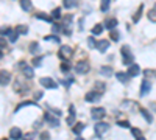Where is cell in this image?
I'll return each mask as SVG.
<instances>
[{
    "instance_id": "obj_1",
    "label": "cell",
    "mask_w": 156,
    "mask_h": 140,
    "mask_svg": "<svg viewBox=\"0 0 156 140\" xmlns=\"http://www.w3.org/2000/svg\"><path fill=\"white\" fill-rule=\"evenodd\" d=\"M120 53H122V56H123V64H126V65L133 64V55H131L130 47H128V45H123Z\"/></svg>"
},
{
    "instance_id": "obj_2",
    "label": "cell",
    "mask_w": 156,
    "mask_h": 140,
    "mask_svg": "<svg viewBox=\"0 0 156 140\" xmlns=\"http://www.w3.org/2000/svg\"><path fill=\"white\" fill-rule=\"evenodd\" d=\"M41 86H44V89H56L58 84L56 81H53L52 78H48V76H44V78H41Z\"/></svg>"
},
{
    "instance_id": "obj_3",
    "label": "cell",
    "mask_w": 156,
    "mask_h": 140,
    "mask_svg": "<svg viewBox=\"0 0 156 140\" xmlns=\"http://www.w3.org/2000/svg\"><path fill=\"white\" fill-rule=\"evenodd\" d=\"M89 69H91V67H89V64H88L86 61H80V62H78V64L75 65V72H77L78 75H84V73H88Z\"/></svg>"
},
{
    "instance_id": "obj_4",
    "label": "cell",
    "mask_w": 156,
    "mask_h": 140,
    "mask_svg": "<svg viewBox=\"0 0 156 140\" xmlns=\"http://www.w3.org/2000/svg\"><path fill=\"white\" fill-rule=\"evenodd\" d=\"M70 56H72V47L61 45V48H59V58H61V59H69Z\"/></svg>"
},
{
    "instance_id": "obj_5",
    "label": "cell",
    "mask_w": 156,
    "mask_h": 140,
    "mask_svg": "<svg viewBox=\"0 0 156 140\" xmlns=\"http://www.w3.org/2000/svg\"><path fill=\"white\" fill-rule=\"evenodd\" d=\"M91 115H92L94 120H102L105 115H106V111L103 109V107H94L92 111H91Z\"/></svg>"
},
{
    "instance_id": "obj_6",
    "label": "cell",
    "mask_w": 156,
    "mask_h": 140,
    "mask_svg": "<svg viewBox=\"0 0 156 140\" xmlns=\"http://www.w3.org/2000/svg\"><path fill=\"white\" fill-rule=\"evenodd\" d=\"M109 129V125L108 123H97L94 126V131H95V134L98 135V137H102V135L106 132V131Z\"/></svg>"
},
{
    "instance_id": "obj_7",
    "label": "cell",
    "mask_w": 156,
    "mask_h": 140,
    "mask_svg": "<svg viewBox=\"0 0 156 140\" xmlns=\"http://www.w3.org/2000/svg\"><path fill=\"white\" fill-rule=\"evenodd\" d=\"M100 97H102V93H100V92H95V90H91V92H88V93H86L84 100L88 101V103H94V101H98V100H100Z\"/></svg>"
},
{
    "instance_id": "obj_8",
    "label": "cell",
    "mask_w": 156,
    "mask_h": 140,
    "mask_svg": "<svg viewBox=\"0 0 156 140\" xmlns=\"http://www.w3.org/2000/svg\"><path fill=\"white\" fill-rule=\"evenodd\" d=\"M11 81V75L6 70H0V86H6Z\"/></svg>"
},
{
    "instance_id": "obj_9",
    "label": "cell",
    "mask_w": 156,
    "mask_h": 140,
    "mask_svg": "<svg viewBox=\"0 0 156 140\" xmlns=\"http://www.w3.org/2000/svg\"><path fill=\"white\" fill-rule=\"evenodd\" d=\"M150 89H151V83L148 79H144V81H142V84H141V95L142 97L147 95V93L150 92Z\"/></svg>"
},
{
    "instance_id": "obj_10",
    "label": "cell",
    "mask_w": 156,
    "mask_h": 140,
    "mask_svg": "<svg viewBox=\"0 0 156 140\" xmlns=\"http://www.w3.org/2000/svg\"><path fill=\"white\" fill-rule=\"evenodd\" d=\"M95 47H97V50H98L100 53H105V52L109 48V42H108L106 39H102V40H98V42H97Z\"/></svg>"
},
{
    "instance_id": "obj_11",
    "label": "cell",
    "mask_w": 156,
    "mask_h": 140,
    "mask_svg": "<svg viewBox=\"0 0 156 140\" xmlns=\"http://www.w3.org/2000/svg\"><path fill=\"white\" fill-rule=\"evenodd\" d=\"M20 137H22V131L17 128V126L10 129V139L11 140H16V139H20Z\"/></svg>"
},
{
    "instance_id": "obj_12",
    "label": "cell",
    "mask_w": 156,
    "mask_h": 140,
    "mask_svg": "<svg viewBox=\"0 0 156 140\" xmlns=\"http://www.w3.org/2000/svg\"><path fill=\"white\" fill-rule=\"evenodd\" d=\"M63 5H64V8H67V10H73V8H77L80 5V0H64Z\"/></svg>"
},
{
    "instance_id": "obj_13",
    "label": "cell",
    "mask_w": 156,
    "mask_h": 140,
    "mask_svg": "<svg viewBox=\"0 0 156 140\" xmlns=\"http://www.w3.org/2000/svg\"><path fill=\"white\" fill-rule=\"evenodd\" d=\"M22 73L25 75V78L31 79V78H33V76H34V70L31 69L30 65H24V67H22Z\"/></svg>"
},
{
    "instance_id": "obj_14",
    "label": "cell",
    "mask_w": 156,
    "mask_h": 140,
    "mask_svg": "<svg viewBox=\"0 0 156 140\" xmlns=\"http://www.w3.org/2000/svg\"><path fill=\"white\" fill-rule=\"evenodd\" d=\"M75 106L70 104V107H69V117H67V125H72L73 121H75Z\"/></svg>"
},
{
    "instance_id": "obj_15",
    "label": "cell",
    "mask_w": 156,
    "mask_h": 140,
    "mask_svg": "<svg viewBox=\"0 0 156 140\" xmlns=\"http://www.w3.org/2000/svg\"><path fill=\"white\" fill-rule=\"evenodd\" d=\"M139 72H141V69L137 64H130V69H128V75L130 76H137Z\"/></svg>"
},
{
    "instance_id": "obj_16",
    "label": "cell",
    "mask_w": 156,
    "mask_h": 140,
    "mask_svg": "<svg viewBox=\"0 0 156 140\" xmlns=\"http://www.w3.org/2000/svg\"><path fill=\"white\" fill-rule=\"evenodd\" d=\"M19 5H20V8H22L24 11H30L31 8H33V3H31V0H20Z\"/></svg>"
},
{
    "instance_id": "obj_17",
    "label": "cell",
    "mask_w": 156,
    "mask_h": 140,
    "mask_svg": "<svg viewBox=\"0 0 156 140\" xmlns=\"http://www.w3.org/2000/svg\"><path fill=\"white\" fill-rule=\"evenodd\" d=\"M44 118H45V120H47V121H48V123H50V125H52V126H55V128H56V126H59V123H58V120H56V118H55V117H53L52 114H44Z\"/></svg>"
},
{
    "instance_id": "obj_18",
    "label": "cell",
    "mask_w": 156,
    "mask_h": 140,
    "mask_svg": "<svg viewBox=\"0 0 156 140\" xmlns=\"http://www.w3.org/2000/svg\"><path fill=\"white\" fill-rule=\"evenodd\" d=\"M105 26H106V30H114L117 26V19H108L105 22Z\"/></svg>"
},
{
    "instance_id": "obj_19",
    "label": "cell",
    "mask_w": 156,
    "mask_h": 140,
    "mask_svg": "<svg viewBox=\"0 0 156 140\" xmlns=\"http://www.w3.org/2000/svg\"><path fill=\"white\" fill-rule=\"evenodd\" d=\"M116 76H117V79L120 81V83H128V79H130V75H128V73H123V72H119Z\"/></svg>"
},
{
    "instance_id": "obj_20",
    "label": "cell",
    "mask_w": 156,
    "mask_h": 140,
    "mask_svg": "<svg viewBox=\"0 0 156 140\" xmlns=\"http://www.w3.org/2000/svg\"><path fill=\"white\" fill-rule=\"evenodd\" d=\"M83 129H84V125L83 123H77L75 126H73V134H77V135H80L81 132H83Z\"/></svg>"
},
{
    "instance_id": "obj_21",
    "label": "cell",
    "mask_w": 156,
    "mask_h": 140,
    "mask_svg": "<svg viewBox=\"0 0 156 140\" xmlns=\"http://www.w3.org/2000/svg\"><path fill=\"white\" fill-rule=\"evenodd\" d=\"M141 114H142V117H144L147 121H148V123H151V121H153V117L150 115V112L147 111V109H141Z\"/></svg>"
},
{
    "instance_id": "obj_22",
    "label": "cell",
    "mask_w": 156,
    "mask_h": 140,
    "mask_svg": "<svg viewBox=\"0 0 156 140\" xmlns=\"http://www.w3.org/2000/svg\"><path fill=\"white\" fill-rule=\"evenodd\" d=\"M109 3H111V0H102V3H100V10L103 13H106L109 10Z\"/></svg>"
},
{
    "instance_id": "obj_23",
    "label": "cell",
    "mask_w": 156,
    "mask_h": 140,
    "mask_svg": "<svg viewBox=\"0 0 156 140\" xmlns=\"http://www.w3.org/2000/svg\"><path fill=\"white\" fill-rule=\"evenodd\" d=\"M100 73H102V75H106V76H111V75H112V69H111V67H106V65H105V67L100 69Z\"/></svg>"
},
{
    "instance_id": "obj_24",
    "label": "cell",
    "mask_w": 156,
    "mask_h": 140,
    "mask_svg": "<svg viewBox=\"0 0 156 140\" xmlns=\"http://www.w3.org/2000/svg\"><path fill=\"white\" fill-rule=\"evenodd\" d=\"M131 134L134 135L136 139H142V137H144V134H142V131H141V129H137V128H131Z\"/></svg>"
},
{
    "instance_id": "obj_25",
    "label": "cell",
    "mask_w": 156,
    "mask_h": 140,
    "mask_svg": "<svg viewBox=\"0 0 156 140\" xmlns=\"http://www.w3.org/2000/svg\"><path fill=\"white\" fill-rule=\"evenodd\" d=\"M142 10H144V5H141L139 8H137V11H136V14H134V17H133V22H137L141 19V14H142Z\"/></svg>"
},
{
    "instance_id": "obj_26",
    "label": "cell",
    "mask_w": 156,
    "mask_h": 140,
    "mask_svg": "<svg viewBox=\"0 0 156 140\" xmlns=\"http://www.w3.org/2000/svg\"><path fill=\"white\" fill-rule=\"evenodd\" d=\"M102 31H103V25H95L94 28H92V34H95V36H98V34H102Z\"/></svg>"
},
{
    "instance_id": "obj_27",
    "label": "cell",
    "mask_w": 156,
    "mask_h": 140,
    "mask_svg": "<svg viewBox=\"0 0 156 140\" xmlns=\"http://www.w3.org/2000/svg\"><path fill=\"white\" fill-rule=\"evenodd\" d=\"M10 33H11V28H10V26H6V25L0 26V34H3V36H8Z\"/></svg>"
},
{
    "instance_id": "obj_28",
    "label": "cell",
    "mask_w": 156,
    "mask_h": 140,
    "mask_svg": "<svg viewBox=\"0 0 156 140\" xmlns=\"http://www.w3.org/2000/svg\"><path fill=\"white\" fill-rule=\"evenodd\" d=\"M30 52L33 53V55H36V53L39 52V45H38V42H31V45H30Z\"/></svg>"
},
{
    "instance_id": "obj_29",
    "label": "cell",
    "mask_w": 156,
    "mask_h": 140,
    "mask_svg": "<svg viewBox=\"0 0 156 140\" xmlns=\"http://www.w3.org/2000/svg\"><path fill=\"white\" fill-rule=\"evenodd\" d=\"M36 17H38V19H41V20H45V22H52V17L45 16L44 13H38V14H36Z\"/></svg>"
},
{
    "instance_id": "obj_30",
    "label": "cell",
    "mask_w": 156,
    "mask_h": 140,
    "mask_svg": "<svg viewBox=\"0 0 156 140\" xmlns=\"http://www.w3.org/2000/svg\"><path fill=\"white\" fill-rule=\"evenodd\" d=\"M16 31H17L19 34H27V33H28V28H27L25 25H19V26L16 28Z\"/></svg>"
},
{
    "instance_id": "obj_31",
    "label": "cell",
    "mask_w": 156,
    "mask_h": 140,
    "mask_svg": "<svg viewBox=\"0 0 156 140\" xmlns=\"http://www.w3.org/2000/svg\"><path fill=\"white\" fill-rule=\"evenodd\" d=\"M17 36H19V33H17V31H11V33L8 34V39H10V42H16V40H17Z\"/></svg>"
},
{
    "instance_id": "obj_32",
    "label": "cell",
    "mask_w": 156,
    "mask_h": 140,
    "mask_svg": "<svg viewBox=\"0 0 156 140\" xmlns=\"http://www.w3.org/2000/svg\"><path fill=\"white\" fill-rule=\"evenodd\" d=\"M30 104L36 106V103H34V101H24V103H20V104L16 107V111H19V109H22V107H25V106H30Z\"/></svg>"
},
{
    "instance_id": "obj_33",
    "label": "cell",
    "mask_w": 156,
    "mask_h": 140,
    "mask_svg": "<svg viewBox=\"0 0 156 140\" xmlns=\"http://www.w3.org/2000/svg\"><path fill=\"white\" fill-rule=\"evenodd\" d=\"M52 17L53 19H59V17H61V10H59V8H55L52 11Z\"/></svg>"
},
{
    "instance_id": "obj_34",
    "label": "cell",
    "mask_w": 156,
    "mask_h": 140,
    "mask_svg": "<svg viewBox=\"0 0 156 140\" xmlns=\"http://www.w3.org/2000/svg\"><path fill=\"white\" fill-rule=\"evenodd\" d=\"M44 39H45V40H52V42L59 44V38H58V36H45Z\"/></svg>"
},
{
    "instance_id": "obj_35",
    "label": "cell",
    "mask_w": 156,
    "mask_h": 140,
    "mask_svg": "<svg viewBox=\"0 0 156 140\" xmlns=\"http://www.w3.org/2000/svg\"><path fill=\"white\" fill-rule=\"evenodd\" d=\"M148 19H150L151 22H156V10L148 11Z\"/></svg>"
},
{
    "instance_id": "obj_36",
    "label": "cell",
    "mask_w": 156,
    "mask_h": 140,
    "mask_svg": "<svg viewBox=\"0 0 156 140\" xmlns=\"http://www.w3.org/2000/svg\"><path fill=\"white\" fill-rule=\"evenodd\" d=\"M61 70L63 72H69V70H70V64H69V62H63V64H61Z\"/></svg>"
},
{
    "instance_id": "obj_37",
    "label": "cell",
    "mask_w": 156,
    "mask_h": 140,
    "mask_svg": "<svg viewBox=\"0 0 156 140\" xmlns=\"http://www.w3.org/2000/svg\"><path fill=\"white\" fill-rule=\"evenodd\" d=\"M119 38H120V36H119V33L116 30H111V39L112 40H119Z\"/></svg>"
},
{
    "instance_id": "obj_38",
    "label": "cell",
    "mask_w": 156,
    "mask_h": 140,
    "mask_svg": "<svg viewBox=\"0 0 156 140\" xmlns=\"http://www.w3.org/2000/svg\"><path fill=\"white\" fill-rule=\"evenodd\" d=\"M94 86H95V87L98 89V92H103V90H105V87H106V86H105L103 83H95Z\"/></svg>"
},
{
    "instance_id": "obj_39",
    "label": "cell",
    "mask_w": 156,
    "mask_h": 140,
    "mask_svg": "<svg viewBox=\"0 0 156 140\" xmlns=\"http://www.w3.org/2000/svg\"><path fill=\"white\" fill-rule=\"evenodd\" d=\"M88 44H89V47H91V48H94L95 45H97V42H95V40H94V38H92V36H91V38H88Z\"/></svg>"
},
{
    "instance_id": "obj_40",
    "label": "cell",
    "mask_w": 156,
    "mask_h": 140,
    "mask_svg": "<svg viewBox=\"0 0 156 140\" xmlns=\"http://www.w3.org/2000/svg\"><path fill=\"white\" fill-rule=\"evenodd\" d=\"M145 76H156V70H144Z\"/></svg>"
},
{
    "instance_id": "obj_41",
    "label": "cell",
    "mask_w": 156,
    "mask_h": 140,
    "mask_svg": "<svg viewBox=\"0 0 156 140\" xmlns=\"http://www.w3.org/2000/svg\"><path fill=\"white\" fill-rule=\"evenodd\" d=\"M117 125H119V126H122V128H130V123H128V121H125V120L117 121Z\"/></svg>"
},
{
    "instance_id": "obj_42",
    "label": "cell",
    "mask_w": 156,
    "mask_h": 140,
    "mask_svg": "<svg viewBox=\"0 0 156 140\" xmlns=\"http://www.w3.org/2000/svg\"><path fill=\"white\" fill-rule=\"evenodd\" d=\"M42 59H44L42 56H38L36 59H33V64H34V65H41V62H42Z\"/></svg>"
},
{
    "instance_id": "obj_43",
    "label": "cell",
    "mask_w": 156,
    "mask_h": 140,
    "mask_svg": "<svg viewBox=\"0 0 156 140\" xmlns=\"http://www.w3.org/2000/svg\"><path fill=\"white\" fill-rule=\"evenodd\" d=\"M53 33H59V31H63V26L61 25H53Z\"/></svg>"
},
{
    "instance_id": "obj_44",
    "label": "cell",
    "mask_w": 156,
    "mask_h": 140,
    "mask_svg": "<svg viewBox=\"0 0 156 140\" xmlns=\"http://www.w3.org/2000/svg\"><path fill=\"white\" fill-rule=\"evenodd\" d=\"M5 47H6V39L0 38V50H2V48H5Z\"/></svg>"
},
{
    "instance_id": "obj_45",
    "label": "cell",
    "mask_w": 156,
    "mask_h": 140,
    "mask_svg": "<svg viewBox=\"0 0 156 140\" xmlns=\"http://www.w3.org/2000/svg\"><path fill=\"white\" fill-rule=\"evenodd\" d=\"M41 137H42V139H48V132H42V134H41Z\"/></svg>"
},
{
    "instance_id": "obj_46",
    "label": "cell",
    "mask_w": 156,
    "mask_h": 140,
    "mask_svg": "<svg viewBox=\"0 0 156 140\" xmlns=\"http://www.w3.org/2000/svg\"><path fill=\"white\" fill-rule=\"evenodd\" d=\"M0 58H2V53H0Z\"/></svg>"
}]
</instances>
